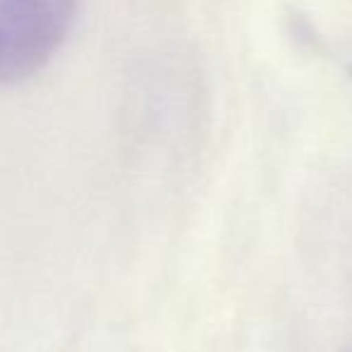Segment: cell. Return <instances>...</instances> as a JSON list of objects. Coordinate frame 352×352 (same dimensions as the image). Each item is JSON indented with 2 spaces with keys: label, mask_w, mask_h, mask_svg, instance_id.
<instances>
[{
  "label": "cell",
  "mask_w": 352,
  "mask_h": 352,
  "mask_svg": "<svg viewBox=\"0 0 352 352\" xmlns=\"http://www.w3.org/2000/svg\"><path fill=\"white\" fill-rule=\"evenodd\" d=\"M78 0H0V85L41 70L60 49Z\"/></svg>",
  "instance_id": "6da1fadb"
}]
</instances>
